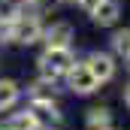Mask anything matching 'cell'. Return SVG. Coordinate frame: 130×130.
Returning a JSON list of instances; mask_svg holds the SVG:
<instances>
[{"instance_id":"6da1fadb","label":"cell","mask_w":130,"mask_h":130,"mask_svg":"<svg viewBox=\"0 0 130 130\" xmlns=\"http://www.w3.org/2000/svg\"><path fill=\"white\" fill-rule=\"evenodd\" d=\"M73 64H76V52H73V45H58V48L45 45L42 55L36 58V70H39V76L55 79V82H61L67 73L73 70Z\"/></svg>"},{"instance_id":"9a60e30c","label":"cell","mask_w":130,"mask_h":130,"mask_svg":"<svg viewBox=\"0 0 130 130\" xmlns=\"http://www.w3.org/2000/svg\"><path fill=\"white\" fill-rule=\"evenodd\" d=\"M100 3H103V0H76V6H79V9H82L85 15H91V12L97 9Z\"/></svg>"},{"instance_id":"5bb4252c","label":"cell","mask_w":130,"mask_h":130,"mask_svg":"<svg viewBox=\"0 0 130 130\" xmlns=\"http://www.w3.org/2000/svg\"><path fill=\"white\" fill-rule=\"evenodd\" d=\"M64 0H24V6L33 9V12H52V9H58Z\"/></svg>"},{"instance_id":"5b68a950","label":"cell","mask_w":130,"mask_h":130,"mask_svg":"<svg viewBox=\"0 0 130 130\" xmlns=\"http://www.w3.org/2000/svg\"><path fill=\"white\" fill-rule=\"evenodd\" d=\"M85 64L88 70L94 73V79H97L100 85H106V82H112L115 79V73H118V58L112 55V52H91L88 58H85Z\"/></svg>"},{"instance_id":"ba28073f","label":"cell","mask_w":130,"mask_h":130,"mask_svg":"<svg viewBox=\"0 0 130 130\" xmlns=\"http://www.w3.org/2000/svg\"><path fill=\"white\" fill-rule=\"evenodd\" d=\"M27 100H58V82L45 79V76H36L27 85Z\"/></svg>"},{"instance_id":"8fae6325","label":"cell","mask_w":130,"mask_h":130,"mask_svg":"<svg viewBox=\"0 0 130 130\" xmlns=\"http://www.w3.org/2000/svg\"><path fill=\"white\" fill-rule=\"evenodd\" d=\"M109 45H112V55L118 58V61H130V27H121V30H115L109 36Z\"/></svg>"},{"instance_id":"8992f818","label":"cell","mask_w":130,"mask_h":130,"mask_svg":"<svg viewBox=\"0 0 130 130\" xmlns=\"http://www.w3.org/2000/svg\"><path fill=\"white\" fill-rule=\"evenodd\" d=\"M73 39H76V27H73L70 21H52V24L42 27V42L52 45V48H58V45H73Z\"/></svg>"},{"instance_id":"7a4b0ae2","label":"cell","mask_w":130,"mask_h":130,"mask_svg":"<svg viewBox=\"0 0 130 130\" xmlns=\"http://www.w3.org/2000/svg\"><path fill=\"white\" fill-rule=\"evenodd\" d=\"M42 18H39V12H21L15 21H9V42H15V45H33V42H42Z\"/></svg>"},{"instance_id":"3957f363","label":"cell","mask_w":130,"mask_h":130,"mask_svg":"<svg viewBox=\"0 0 130 130\" xmlns=\"http://www.w3.org/2000/svg\"><path fill=\"white\" fill-rule=\"evenodd\" d=\"M64 82H67V88H70L76 97H91V94H97V91H100V82L94 79V73L88 70L85 61H76L73 70L64 76Z\"/></svg>"},{"instance_id":"30bf717a","label":"cell","mask_w":130,"mask_h":130,"mask_svg":"<svg viewBox=\"0 0 130 130\" xmlns=\"http://www.w3.org/2000/svg\"><path fill=\"white\" fill-rule=\"evenodd\" d=\"M3 130H39V124H36L33 112L24 106L21 112H12V115L3 121Z\"/></svg>"},{"instance_id":"9c48e42d","label":"cell","mask_w":130,"mask_h":130,"mask_svg":"<svg viewBox=\"0 0 130 130\" xmlns=\"http://www.w3.org/2000/svg\"><path fill=\"white\" fill-rule=\"evenodd\" d=\"M18 100H21V88H18V82H12V79H0V112L15 109Z\"/></svg>"},{"instance_id":"ac0fdd59","label":"cell","mask_w":130,"mask_h":130,"mask_svg":"<svg viewBox=\"0 0 130 130\" xmlns=\"http://www.w3.org/2000/svg\"><path fill=\"white\" fill-rule=\"evenodd\" d=\"M103 130H115V127H103Z\"/></svg>"},{"instance_id":"277c9868","label":"cell","mask_w":130,"mask_h":130,"mask_svg":"<svg viewBox=\"0 0 130 130\" xmlns=\"http://www.w3.org/2000/svg\"><path fill=\"white\" fill-rule=\"evenodd\" d=\"M27 109L33 112L39 130H58L61 124H64V112H61L58 100H30Z\"/></svg>"},{"instance_id":"2e32d148","label":"cell","mask_w":130,"mask_h":130,"mask_svg":"<svg viewBox=\"0 0 130 130\" xmlns=\"http://www.w3.org/2000/svg\"><path fill=\"white\" fill-rule=\"evenodd\" d=\"M121 100H124V106L130 109V82L124 85V88H121Z\"/></svg>"},{"instance_id":"e0dca14e","label":"cell","mask_w":130,"mask_h":130,"mask_svg":"<svg viewBox=\"0 0 130 130\" xmlns=\"http://www.w3.org/2000/svg\"><path fill=\"white\" fill-rule=\"evenodd\" d=\"M64 3H76V0H64Z\"/></svg>"},{"instance_id":"7c38bea8","label":"cell","mask_w":130,"mask_h":130,"mask_svg":"<svg viewBox=\"0 0 130 130\" xmlns=\"http://www.w3.org/2000/svg\"><path fill=\"white\" fill-rule=\"evenodd\" d=\"M85 127L88 130H103V127H112V112L106 106H94L85 112Z\"/></svg>"},{"instance_id":"4fadbf2b","label":"cell","mask_w":130,"mask_h":130,"mask_svg":"<svg viewBox=\"0 0 130 130\" xmlns=\"http://www.w3.org/2000/svg\"><path fill=\"white\" fill-rule=\"evenodd\" d=\"M24 9H27V6H24V0H0V24L15 21Z\"/></svg>"},{"instance_id":"52a82bcc","label":"cell","mask_w":130,"mask_h":130,"mask_svg":"<svg viewBox=\"0 0 130 130\" xmlns=\"http://www.w3.org/2000/svg\"><path fill=\"white\" fill-rule=\"evenodd\" d=\"M118 18H121V3L118 0H103L91 12V21L100 24V27H112V24H118Z\"/></svg>"}]
</instances>
